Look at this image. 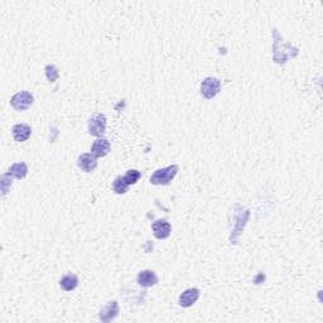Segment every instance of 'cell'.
Segmentation results:
<instances>
[{"mask_svg": "<svg viewBox=\"0 0 323 323\" xmlns=\"http://www.w3.org/2000/svg\"><path fill=\"white\" fill-rule=\"evenodd\" d=\"M178 165L173 164L169 167L162 168V169L156 170L152 177H150V183L156 186H167L173 181L174 177L178 173Z\"/></svg>", "mask_w": 323, "mask_h": 323, "instance_id": "obj_1", "label": "cell"}, {"mask_svg": "<svg viewBox=\"0 0 323 323\" xmlns=\"http://www.w3.org/2000/svg\"><path fill=\"white\" fill-rule=\"evenodd\" d=\"M34 97L30 92L28 91H21L15 94L10 100V104L17 111H26L27 109H29L33 105Z\"/></svg>", "mask_w": 323, "mask_h": 323, "instance_id": "obj_2", "label": "cell"}, {"mask_svg": "<svg viewBox=\"0 0 323 323\" xmlns=\"http://www.w3.org/2000/svg\"><path fill=\"white\" fill-rule=\"evenodd\" d=\"M221 81L216 77H207L201 83V94L205 99H212L220 92Z\"/></svg>", "mask_w": 323, "mask_h": 323, "instance_id": "obj_3", "label": "cell"}, {"mask_svg": "<svg viewBox=\"0 0 323 323\" xmlns=\"http://www.w3.org/2000/svg\"><path fill=\"white\" fill-rule=\"evenodd\" d=\"M106 129V116L104 114L94 115L88 121V133L94 136H101Z\"/></svg>", "mask_w": 323, "mask_h": 323, "instance_id": "obj_4", "label": "cell"}, {"mask_svg": "<svg viewBox=\"0 0 323 323\" xmlns=\"http://www.w3.org/2000/svg\"><path fill=\"white\" fill-rule=\"evenodd\" d=\"M200 298V291L197 288H189L187 291L183 292L179 297V306L183 307V308H188V307H192L194 303L198 300Z\"/></svg>", "mask_w": 323, "mask_h": 323, "instance_id": "obj_5", "label": "cell"}, {"mask_svg": "<svg viewBox=\"0 0 323 323\" xmlns=\"http://www.w3.org/2000/svg\"><path fill=\"white\" fill-rule=\"evenodd\" d=\"M77 165H79L80 169H82L83 172L90 173V172H92V170L97 167L96 157L92 153L81 154V156L79 157V159H77Z\"/></svg>", "mask_w": 323, "mask_h": 323, "instance_id": "obj_6", "label": "cell"}, {"mask_svg": "<svg viewBox=\"0 0 323 323\" xmlns=\"http://www.w3.org/2000/svg\"><path fill=\"white\" fill-rule=\"evenodd\" d=\"M110 141L105 138H99L94 141V144L91 147V153L94 154L96 158H103V157L108 156L110 152Z\"/></svg>", "mask_w": 323, "mask_h": 323, "instance_id": "obj_7", "label": "cell"}, {"mask_svg": "<svg viewBox=\"0 0 323 323\" xmlns=\"http://www.w3.org/2000/svg\"><path fill=\"white\" fill-rule=\"evenodd\" d=\"M152 229H153L154 236L157 239H161V240L167 239L170 235V231H172L170 223L167 220H157L152 225Z\"/></svg>", "mask_w": 323, "mask_h": 323, "instance_id": "obj_8", "label": "cell"}, {"mask_svg": "<svg viewBox=\"0 0 323 323\" xmlns=\"http://www.w3.org/2000/svg\"><path fill=\"white\" fill-rule=\"evenodd\" d=\"M12 133L14 140L18 141V143H22V141H26L29 139L30 134H32V129L27 124H17V125L13 127Z\"/></svg>", "mask_w": 323, "mask_h": 323, "instance_id": "obj_9", "label": "cell"}, {"mask_svg": "<svg viewBox=\"0 0 323 323\" xmlns=\"http://www.w3.org/2000/svg\"><path fill=\"white\" fill-rule=\"evenodd\" d=\"M119 313V304L118 302H110L109 304H106L103 309L100 311V315H99V318H100L101 322H110V321L114 320Z\"/></svg>", "mask_w": 323, "mask_h": 323, "instance_id": "obj_10", "label": "cell"}, {"mask_svg": "<svg viewBox=\"0 0 323 323\" xmlns=\"http://www.w3.org/2000/svg\"><path fill=\"white\" fill-rule=\"evenodd\" d=\"M136 280H138L139 285L144 287V288H149L158 283V276L153 270H143L138 274Z\"/></svg>", "mask_w": 323, "mask_h": 323, "instance_id": "obj_11", "label": "cell"}, {"mask_svg": "<svg viewBox=\"0 0 323 323\" xmlns=\"http://www.w3.org/2000/svg\"><path fill=\"white\" fill-rule=\"evenodd\" d=\"M79 285V278L75 274H67L59 280V287L65 292H71L77 288Z\"/></svg>", "mask_w": 323, "mask_h": 323, "instance_id": "obj_12", "label": "cell"}, {"mask_svg": "<svg viewBox=\"0 0 323 323\" xmlns=\"http://www.w3.org/2000/svg\"><path fill=\"white\" fill-rule=\"evenodd\" d=\"M28 173V167H27L26 163H15L12 167L9 168L8 170V176H13L18 179H22L27 176Z\"/></svg>", "mask_w": 323, "mask_h": 323, "instance_id": "obj_13", "label": "cell"}, {"mask_svg": "<svg viewBox=\"0 0 323 323\" xmlns=\"http://www.w3.org/2000/svg\"><path fill=\"white\" fill-rule=\"evenodd\" d=\"M128 188H129V185L125 182V179H124V176H119L115 178L114 183H112V189H114L115 193L118 194H124L128 192Z\"/></svg>", "mask_w": 323, "mask_h": 323, "instance_id": "obj_14", "label": "cell"}, {"mask_svg": "<svg viewBox=\"0 0 323 323\" xmlns=\"http://www.w3.org/2000/svg\"><path fill=\"white\" fill-rule=\"evenodd\" d=\"M141 173L139 172V170L136 169H129L125 173V176H124V179H125V182L128 183V185H135L136 182L139 181V178H140Z\"/></svg>", "mask_w": 323, "mask_h": 323, "instance_id": "obj_15", "label": "cell"}, {"mask_svg": "<svg viewBox=\"0 0 323 323\" xmlns=\"http://www.w3.org/2000/svg\"><path fill=\"white\" fill-rule=\"evenodd\" d=\"M46 75H47V79L50 80V82H54L58 79V71L53 65L46 66Z\"/></svg>", "mask_w": 323, "mask_h": 323, "instance_id": "obj_16", "label": "cell"}]
</instances>
